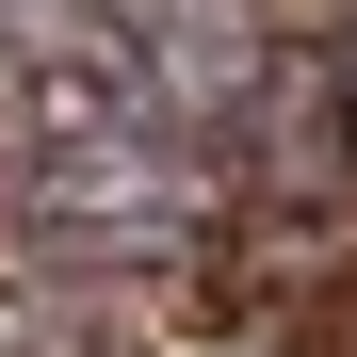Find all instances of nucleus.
<instances>
[{
    "mask_svg": "<svg viewBox=\"0 0 357 357\" xmlns=\"http://www.w3.org/2000/svg\"><path fill=\"white\" fill-rule=\"evenodd\" d=\"M0 357H33V341H0Z\"/></svg>",
    "mask_w": 357,
    "mask_h": 357,
    "instance_id": "f257e3e1",
    "label": "nucleus"
}]
</instances>
